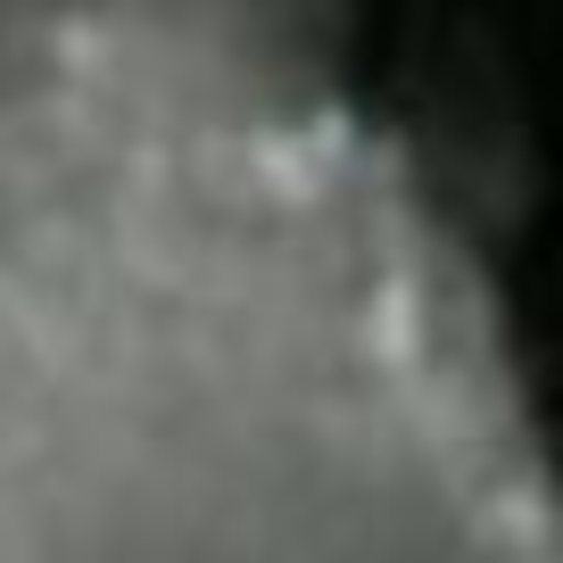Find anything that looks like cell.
Segmentation results:
<instances>
[{
    "label": "cell",
    "instance_id": "obj_1",
    "mask_svg": "<svg viewBox=\"0 0 563 563\" xmlns=\"http://www.w3.org/2000/svg\"><path fill=\"white\" fill-rule=\"evenodd\" d=\"M0 563H563V448L316 0H0Z\"/></svg>",
    "mask_w": 563,
    "mask_h": 563
}]
</instances>
